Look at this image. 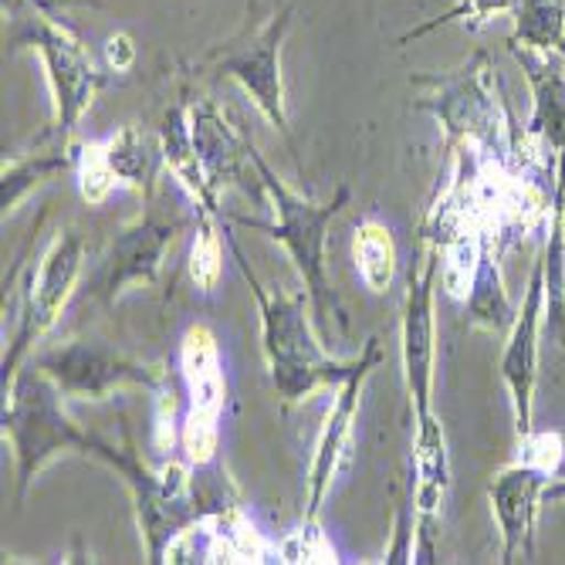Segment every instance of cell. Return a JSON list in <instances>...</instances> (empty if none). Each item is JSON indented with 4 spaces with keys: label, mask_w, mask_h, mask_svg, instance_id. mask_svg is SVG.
<instances>
[{
    "label": "cell",
    "mask_w": 565,
    "mask_h": 565,
    "mask_svg": "<svg viewBox=\"0 0 565 565\" xmlns=\"http://www.w3.org/2000/svg\"><path fill=\"white\" fill-rule=\"evenodd\" d=\"M562 4H565V0H562Z\"/></svg>",
    "instance_id": "f546056e"
},
{
    "label": "cell",
    "mask_w": 565,
    "mask_h": 565,
    "mask_svg": "<svg viewBox=\"0 0 565 565\" xmlns=\"http://www.w3.org/2000/svg\"><path fill=\"white\" fill-rule=\"evenodd\" d=\"M545 319V254L532 262V278L525 285V298L519 305L515 326L508 329L504 352L498 359V373L511 393L519 437L532 430L535 417V386H539V339Z\"/></svg>",
    "instance_id": "4fadbf2b"
},
{
    "label": "cell",
    "mask_w": 565,
    "mask_h": 565,
    "mask_svg": "<svg viewBox=\"0 0 565 565\" xmlns=\"http://www.w3.org/2000/svg\"><path fill=\"white\" fill-rule=\"evenodd\" d=\"M180 383L186 393L180 450L193 468L217 460L221 414L227 403V376L217 335L207 326H190L180 342Z\"/></svg>",
    "instance_id": "8992f818"
},
{
    "label": "cell",
    "mask_w": 565,
    "mask_h": 565,
    "mask_svg": "<svg viewBox=\"0 0 565 565\" xmlns=\"http://www.w3.org/2000/svg\"><path fill=\"white\" fill-rule=\"evenodd\" d=\"M352 254H355V271L363 278V285L373 295H386L396 278V265H399L393 231L386 224H380L376 217L359 221L355 237H352Z\"/></svg>",
    "instance_id": "ffe728a7"
},
{
    "label": "cell",
    "mask_w": 565,
    "mask_h": 565,
    "mask_svg": "<svg viewBox=\"0 0 565 565\" xmlns=\"http://www.w3.org/2000/svg\"><path fill=\"white\" fill-rule=\"evenodd\" d=\"M515 8H519V0H457V4L447 8L444 14H437V18H430V21H424L417 28H409L399 38V44H409V41H417V38H424L430 31H440L447 24H465L468 31H478L481 24H488L498 14H515Z\"/></svg>",
    "instance_id": "cb8c5ba5"
},
{
    "label": "cell",
    "mask_w": 565,
    "mask_h": 565,
    "mask_svg": "<svg viewBox=\"0 0 565 565\" xmlns=\"http://www.w3.org/2000/svg\"><path fill=\"white\" fill-rule=\"evenodd\" d=\"M250 167L258 173V183L265 186L275 221H254V217H227V224H241L247 231H262L271 241H278L301 278V288L312 301V319L326 345H332V322L345 329V316L339 308V298L329 281V262H326V247H329V224L342 214L349 203V186H339L332 200L316 203L301 193H295L258 152V146H250Z\"/></svg>",
    "instance_id": "7a4b0ae2"
},
{
    "label": "cell",
    "mask_w": 565,
    "mask_h": 565,
    "mask_svg": "<svg viewBox=\"0 0 565 565\" xmlns=\"http://www.w3.org/2000/svg\"><path fill=\"white\" fill-rule=\"evenodd\" d=\"M14 41L38 51L47 88H51V109H55L51 126H55V132L68 142V136L75 132L82 116L92 109L98 88L106 85V75L95 68L88 47L82 44V38L75 34V28L68 21H55V18L41 14V18L28 21Z\"/></svg>",
    "instance_id": "5b68a950"
},
{
    "label": "cell",
    "mask_w": 565,
    "mask_h": 565,
    "mask_svg": "<svg viewBox=\"0 0 565 565\" xmlns=\"http://www.w3.org/2000/svg\"><path fill=\"white\" fill-rule=\"evenodd\" d=\"M106 65L113 72H129L136 65V44L126 31H119L106 41Z\"/></svg>",
    "instance_id": "4316f807"
},
{
    "label": "cell",
    "mask_w": 565,
    "mask_h": 565,
    "mask_svg": "<svg viewBox=\"0 0 565 565\" xmlns=\"http://www.w3.org/2000/svg\"><path fill=\"white\" fill-rule=\"evenodd\" d=\"M75 157L72 146L65 142L55 152H28V157L4 160V173H0V203H4V214H14L18 203L41 183H47L58 173H72Z\"/></svg>",
    "instance_id": "44dd1931"
},
{
    "label": "cell",
    "mask_w": 565,
    "mask_h": 565,
    "mask_svg": "<svg viewBox=\"0 0 565 565\" xmlns=\"http://www.w3.org/2000/svg\"><path fill=\"white\" fill-rule=\"evenodd\" d=\"M363 363L359 370L335 386V396H332V406L326 414V424H322V434L316 440V454H312V465H308V491H305V519L319 522L322 515V504L326 498L332 494L339 475L349 468L352 460V447H355V420H359V406H363V393H366V383L373 376V370L380 366L383 359V345L380 339H366L363 345Z\"/></svg>",
    "instance_id": "ba28073f"
},
{
    "label": "cell",
    "mask_w": 565,
    "mask_h": 565,
    "mask_svg": "<svg viewBox=\"0 0 565 565\" xmlns=\"http://www.w3.org/2000/svg\"><path fill=\"white\" fill-rule=\"evenodd\" d=\"M65 393L51 383L47 373H41L31 359L14 373V380L4 386V437L14 450L18 468V501L28 494L31 481L41 475L47 460L58 454H85L95 457L113 471L122 468L126 447H116L88 430H82L65 414Z\"/></svg>",
    "instance_id": "3957f363"
},
{
    "label": "cell",
    "mask_w": 565,
    "mask_h": 565,
    "mask_svg": "<svg viewBox=\"0 0 565 565\" xmlns=\"http://www.w3.org/2000/svg\"><path fill=\"white\" fill-rule=\"evenodd\" d=\"M278 558L281 562H339V552L326 539L319 522L301 519V525L278 542Z\"/></svg>",
    "instance_id": "d4e9b609"
},
{
    "label": "cell",
    "mask_w": 565,
    "mask_h": 565,
    "mask_svg": "<svg viewBox=\"0 0 565 565\" xmlns=\"http://www.w3.org/2000/svg\"><path fill=\"white\" fill-rule=\"evenodd\" d=\"M508 51L522 65L532 88V116L525 132L552 152L555 163H565V62L522 44H508Z\"/></svg>",
    "instance_id": "2e32d148"
},
{
    "label": "cell",
    "mask_w": 565,
    "mask_h": 565,
    "mask_svg": "<svg viewBox=\"0 0 565 565\" xmlns=\"http://www.w3.org/2000/svg\"><path fill=\"white\" fill-rule=\"evenodd\" d=\"M224 237H227V247L234 254V262H237L254 301H258L262 349H265L268 373H271L278 396L285 403H298L305 396H312L316 390H335L339 383H345L359 370V363H363V355L335 359L316 329L312 301H308V295L305 291H298V295L265 291L258 275L250 271L237 237L231 231H224Z\"/></svg>",
    "instance_id": "6da1fadb"
},
{
    "label": "cell",
    "mask_w": 565,
    "mask_h": 565,
    "mask_svg": "<svg viewBox=\"0 0 565 565\" xmlns=\"http://www.w3.org/2000/svg\"><path fill=\"white\" fill-rule=\"evenodd\" d=\"M82 265H85V241L72 227H65L51 237L38 268L28 275V281L21 288L18 329H14L11 345L4 352V363H0V370H4V386L24 366L28 352L62 319L65 305L75 295V285L82 278Z\"/></svg>",
    "instance_id": "277c9868"
},
{
    "label": "cell",
    "mask_w": 565,
    "mask_h": 565,
    "mask_svg": "<svg viewBox=\"0 0 565 565\" xmlns=\"http://www.w3.org/2000/svg\"><path fill=\"white\" fill-rule=\"evenodd\" d=\"M221 214H196V237L190 247V278L200 291H211L224 271V241L217 231Z\"/></svg>",
    "instance_id": "603a6c76"
},
{
    "label": "cell",
    "mask_w": 565,
    "mask_h": 565,
    "mask_svg": "<svg viewBox=\"0 0 565 565\" xmlns=\"http://www.w3.org/2000/svg\"><path fill=\"white\" fill-rule=\"evenodd\" d=\"M542 501H545V504H558V501H565V478H555V481L545 488Z\"/></svg>",
    "instance_id": "f1b7e54d"
},
{
    "label": "cell",
    "mask_w": 565,
    "mask_h": 565,
    "mask_svg": "<svg viewBox=\"0 0 565 565\" xmlns=\"http://www.w3.org/2000/svg\"><path fill=\"white\" fill-rule=\"evenodd\" d=\"M515 31L508 34V44H522L542 55H555L565 62V4L562 0H519L515 8Z\"/></svg>",
    "instance_id": "7402d4cb"
},
{
    "label": "cell",
    "mask_w": 565,
    "mask_h": 565,
    "mask_svg": "<svg viewBox=\"0 0 565 565\" xmlns=\"http://www.w3.org/2000/svg\"><path fill=\"white\" fill-rule=\"evenodd\" d=\"M562 345H565V342H562Z\"/></svg>",
    "instance_id": "4dcf8cb0"
},
{
    "label": "cell",
    "mask_w": 565,
    "mask_h": 565,
    "mask_svg": "<svg viewBox=\"0 0 565 565\" xmlns=\"http://www.w3.org/2000/svg\"><path fill=\"white\" fill-rule=\"evenodd\" d=\"M31 363L51 376L68 399H109L122 386H142L157 393L167 383V373L146 366L139 359L98 342V339H68L34 352Z\"/></svg>",
    "instance_id": "52a82bcc"
},
{
    "label": "cell",
    "mask_w": 565,
    "mask_h": 565,
    "mask_svg": "<svg viewBox=\"0 0 565 565\" xmlns=\"http://www.w3.org/2000/svg\"><path fill=\"white\" fill-rule=\"evenodd\" d=\"M190 129H193L196 157L217 190L231 186L234 180H244V163H250L254 142L241 139L231 129V122L211 98H200L190 109Z\"/></svg>",
    "instance_id": "e0dca14e"
},
{
    "label": "cell",
    "mask_w": 565,
    "mask_h": 565,
    "mask_svg": "<svg viewBox=\"0 0 565 565\" xmlns=\"http://www.w3.org/2000/svg\"><path fill=\"white\" fill-rule=\"evenodd\" d=\"M414 420H417L414 424V515H417L414 558L430 562L444 501L450 491V450H447L444 424L434 409Z\"/></svg>",
    "instance_id": "9a60e30c"
},
{
    "label": "cell",
    "mask_w": 565,
    "mask_h": 565,
    "mask_svg": "<svg viewBox=\"0 0 565 565\" xmlns=\"http://www.w3.org/2000/svg\"><path fill=\"white\" fill-rule=\"evenodd\" d=\"M498 258H501V254L484 241L478 271H475L468 298H465L468 322L475 329H488V332H508L511 326H515V316H519V305L511 301V295H508V288L501 281Z\"/></svg>",
    "instance_id": "d6986e66"
},
{
    "label": "cell",
    "mask_w": 565,
    "mask_h": 565,
    "mask_svg": "<svg viewBox=\"0 0 565 565\" xmlns=\"http://www.w3.org/2000/svg\"><path fill=\"white\" fill-rule=\"evenodd\" d=\"M28 4L44 14V18H55V21H65V11L75 8V4H88V8H98L102 0H28Z\"/></svg>",
    "instance_id": "83f0119b"
},
{
    "label": "cell",
    "mask_w": 565,
    "mask_h": 565,
    "mask_svg": "<svg viewBox=\"0 0 565 565\" xmlns=\"http://www.w3.org/2000/svg\"><path fill=\"white\" fill-rule=\"evenodd\" d=\"M160 149H163V163L173 173V180L186 190L190 203L196 214H221V190L211 183L207 170H203L196 146H193V129H190V113L183 102L163 116L160 126Z\"/></svg>",
    "instance_id": "ac0fdd59"
},
{
    "label": "cell",
    "mask_w": 565,
    "mask_h": 565,
    "mask_svg": "<svg viewBox=\"0 0 565 565\" xmlns=\"http://www.w3.org/2000/svg\"><path fill=\"white\" fill-rule=\"evenodd\" d=\"M196 227V211L193 217L183 214H160L157 207H149L139 221L126 224L106 254V268H102L98 278V295L106 305H113L129 285H152L160 278L167 250L173 247V241L186 231Z\"/></svg>",
    "instance_id": "7c38bea8"
},
{
    "label": "cell",
    "mask_w": 565,
    "mask_h": 565,
    "mask_svg": "<svg viewBox=\"0 0 565 565\" xmlns=\"http://www.w3.org/2000/svg\"><path fill=\"white\" fill-rule=\"evenodd\" d=\"M522 440V460H532V465L545 468L548 475L558 478L562 465H565V437L558 430H529L519 437Z\"/></svg>",
    "instance_id": "484cf974"
},
{
    "label": "cell",
    "mask_w": 565,
    "mask_h": 565,
    "mask_svg": "<svg viewBox=\"0 0 565 565\" xmlns=\"http://www.w3.org/2000/svg\"><path fill=\"white\" fill-rule=\"evenodd\" d=\"M288 28H291V8H281L247 41H231L227 47L211 55L214 68L234 78L254 102V109H258L281 136H291L285 82H281V44L288 38Z\"/></svg>",
    "instance_id": "8fae6325"
},
{
    "label": "cell",
    "mask_w": 565,
    "mask_h": 565,
    "mask_svg": "<svg viewBox=\"0 0 565 565\" xmlns=\"http://www.w3.org/2000/svg\"><path fill=\"white\" fill-rule=\"evenodd\" d=\"M555 481L545 468L532 465V460H515V465L501 468L488 484L491 515L501 532V562H515L519 555H535V525H539V508L545 504L542 494Z\"/></svg>",
    "instance_id": "5bb4252c"
},
{
    "label": "cell",
    "mask_w": 565,
    "mask_h": 565,
    "mask_svg": "<svg viewBox=\"0 0 565 565\" xmlns=\"http://www.w3.org/2000/svg\"><path fill=\"white\" fill-rule=\"evenodd\" d=\"M444 258L440 247L424 241V262L406 278L403 298V376L414 417L434 409V370H437V278Z\"/></svg>",
    "instance_id": "30bf717a"
},
{
    "label": "cell",
    "mask_w": 565,
    "mask_h": 565,
    "mask_svg": "<svg viewBox=\"0 0 565 565\" xmlns=\"http://www.w3.org/2000/svg\"><path fill=\"white\" fill-rule=\"evenodd\" d=\"M72 157H75L72 173L82 200L98 207L119 186H136L142 193H152V180H157L163 149L160 139L146 136L136 126H122L106 139H88L72 146Z\"/></svg>",
    "instance_id": "9c48e42d"
}]
</instances>
